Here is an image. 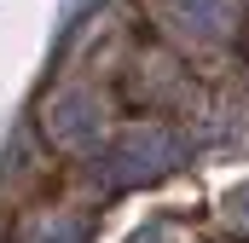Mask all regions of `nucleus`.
<instances>
[{
  "label": "nucleus",
  "instance_id": "1",
  "mask_svg": "<svg viewBox=\"0 0 249 243\" xmlns=\"http://www.w3.org/2000/svg\"><path fill=\"white\" fill-rule=\"evenodd\" d=\"M174 156H180V139H174V133H162V127H133L122 145L110 151L105 174H110V185H139V180H157Z\"/></svg>",
  "mask_w": 249,
  "mask_h": 243
},
{
  "label": "nucleus",
  "instance_id": "2",
  "mask_svg": "<svg viewBox=\"0 0 249 243\" xmlns=\"http://www.w3.org/2000/svg\"><path fill=\"white\" fill-rule=\"evenodd\" d=\"M47 139L64 151H81L99 139V99L93 93H58L47 104Z\"/></svg>",
  "mask_w": 249,
  "mask_h": 243
},
{
  "label": "nucleus",
  "instance_id": "3",
  "mask_svg": "<svg viewBox=\"0 0 249 243\" xmlns=\"http://www.w3.org/2000/svg\"><path fill=\"white\" fill-rule=\"evenodd\" d=\"M180 17L191 35H220L232 23V0H180Z\"/></svg>",
  "mask_w": 249,
  "mask_h": 243
},
{
  "label": "nucleus",
  "instance_id": "4",
  "mask_svg": "<svg viewBox=\"0 0 249 243\" xmlns=\"http://www.w3.org/2000/svg\"><path fill=\"white\" fill-rule=\"evenodd\" d=\"M29 243H87V220H75V214H47V220L29 232Z\"/></svg>",
  "mask_w": 249,
  "mask_h": 243
}]
</instances>
